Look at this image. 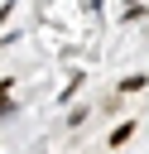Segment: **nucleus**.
<instances>
[{"instance_id": "1", "label": "nucleus", "mask_w": 149, "mask_h": 154, "mask_svg": "<svg viewBox=\"0 0 149 154\" xmlns=\"http://www.w3.org/2000/svg\"><path fill=\"white\" fill-rule=\"evenodd\" d=\"M130 135H135V120H125V125H120V130H115V135H111V149H120V144H125V140H130Z\"/></svg>"}, {"instance_id": "2", "label": "nucleus", "mask_w": 149, "mask_h": 154, "mask_svg": "<svg viewBox=\"0 0 149 154\" xmlns=\"http://www.w3.org/2000/svg\"><path fill=\"white\" fill-rule=\"evenodd\" d=\"M0 116H10V101H5V96H0Z\"/></svg>"}]
</instances>
